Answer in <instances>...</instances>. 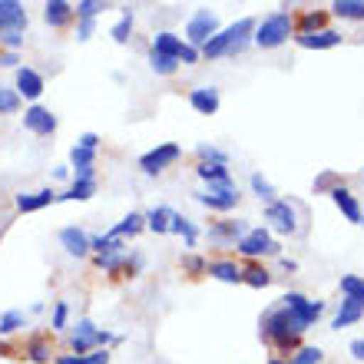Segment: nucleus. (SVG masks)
I'll return each mask as SVG.
<instances>
[{"label": "nucleus", "mask_w": 364, "mask_h": 364, "mask_svg": "<svg viewBox=\"0 0 364 364\" xmlns=\"http://www.w3.org/2000/svg\"><path fill=\"white\" fill-rule=\"evenodd\" d=\"M262 338L275 348V355L288 358V351L298 348L301 325H298L295 315H291L285 305H278V308H272V311H265V318H262Z\"/></svg>", "instance_id": "nucleus-1"}, {"label": "nucleus", "mask_w": 364, "mask_h": 364, "mask_svg": "<svg viewBox=\"0 0 364 364\" xmlns=\"http://www.w3.org/2000/svg\"><path fill=\"white\" fill-rule=\"evenodd\" d=\"M291 33H295V17H291L288 10H278V14H269V17L255 27V37L252 40H255V47H262V50H275V47H282Z\"/></svg>", "instance_id": "nucleus-2"}, {"label": "nucleus", "mask_w": 364, "mask_h": 364, "mask_svg": "<svg viewBox=\"0 0 364 364\" xmlns=\"http://www.w3.org/2000/svg\"><path fill=\"white\" fill-rule=\"evenodd\" d=\"M282 305L295 315V321L301 325V331L315 325L318 318H321V311H325V305H321V301H308V298L298 295V291H288V295L282 298Z\"/></svg>", "instance_id": "nucleus-3"}, {"label": "nucleus", "mask_w": 364, "mask_h": 364, "mask_svg": "<svg viewBox=\"0 0 364 364\" xmlns=\"http://www.w3.org/2000/svg\"><path fill=\"white\" fill-rule=\"evenodd\" d=\"M215 33H219V17H215V14H209V10L192 14L189 27H186V40H189V47H205Z\"/></svg>", "instance_id": "nucleus-4"}, {"label": "nucleus", "mask_w": 364, "mask_h": 364, "mask_svg": "<svg viewBox=\"0 0 364 364\" xmlns=\"http://www.w3.org/2000/svg\"><path fill=\"white\" fill-rule=\"evenodd\" d=\"M109 341H116V338L106 335V331H100L93 321H80L77 331H73L70 348H73V355H90L93 348H103V345H109Z\"/></svg>", "instance_id": "nucleus-5"}, {"label": "nucleus", "mask_w": 364, "mask_h": 364, "mask_svg": "<svg viewBox=\"0 0 364 364\" xmlns=\"http://www.w3.org/2000/svg\"><path fill=\"white\" fill-rule=\"evenodd\" d=\"M179 156H182V149L176 143H163V146H156V149H149V153L139 159V169H143L146 176H159V173H166Z\"/></svg>", "instance_id": "nucleus-6"}, {"label": "nucleus", "mask_w": 364, "mask_h": 364, "mask_svg": "<svg viewBox=\"0 0 364 364\" xmlns=\"http://www.w3.org/2000/svg\"><path fill=\"white\" fill-rule=\"evenodd\" d=\"M196 199L215 212H229L239 205L242 196H239V189H235V182H225V186H209V192H199Z\"/></svg>", "instance_id": "nucleus-7"}, {"label": "nucleus", "mask_w": 364, "mask_h": 364, "mask_svg": "<svg viewBox=\"0 0 364 364\" xmlns=\"http://www.w3.org/2000/svg\"><path fill=\"white\" fill-rule=\"evenodd\" d=\"M239 252L249 255V259H255V255H278V242H272L269 229H252L239 242Z\"/></svg>", "instance_id": "nucleus-8"}, {"label": "nucleus", "mask_w": 364, "mask_h": 364, "mask_svg": "<svg viewBox=\"0 0 364 364\" xmlns=\"http://www.w3.org/2000/svg\"><path fill=\"white\" fill-rule=\"evenodd\" d=\"M23 126L37 136H50V133H57V116L50 113L47 106H30L27 113H23Z\"/></svg>", "instance_id": "nucleus-9"}, {"label": "nucleus", "mask_w": 364, "mask_h": 364, "mask_svg": "<svg viewBox=\"0 0 364 364\" xmlns=\"http://www.w3.org/2000/svg\"><path fill=\"white\" fill-rule=\"evenodd\" d=\"M27 27V10L17 0H0V30L4 33H20Z\"/></svg>", "instance_id": "nucleus-10"}, {"label": "nucleus", "mask_w": 364, "mask_h": 364, "mask_svg": "<svg viewBox=\"0 0 364 364\" xmlns=\"http://www.w3.org/2000/svg\"><path fill=\"white\" fill-rule=\"evenodd\" d=\"M265 219H269L278 232H288V235H291V232L298 229V222H295V209H291L288 202H278V199H275V202L269 205V209H265Z\"/></svg>", "instance_id": "nucleus-11"}, {"label": "nucleus", "mask_w": 364, "mask_h": 364, "mask_svg": "<svg viewBox=\"0 0 364 364\" xmlns=\"http://www.w3.org/2000/svg\"><path fill=\"white\" fill-rule=\"evenodd\" d=\"M60 245H63L70 255H77V259L90 255V235L83 229H77V225H67V229L60 232Z\"/></svg>", "instance_id": "nucleus-12"}, {"label": "nucleus", "mask_w": 364, "mask_h": 364, "mask_svg": "<svg viewBox=\"0 0 364 364\" xmlns=\"http://www.w3.org/2000/svg\"><path fill=\"white\" fill-rule=\"evenodd\" d=\"M331 199H335V205L341 212H345V219L348 222H358V225H361V205H358V199H355V192L351 189H345V186H335V189H331Z\"/></svg>", "instance_id": "nucleus-13"}, {"label": "nucleus", "mask_w": 364, "mask_h": 364, "mask_svg": "<svg viewBox=\"0 0 364 364\" xmlns=\"http://www.w3.org/2000/svg\"><path fill=\"white\" fill-rule=\"evenodd\" d=\"M17 93L27 96V100H37V96L43 93V77H40L37 70L20 67L17 70Z\"/></svg>", "instance_id": "nucleus-14"}, {"label": "nucleus", "mask_w": 364, "mask_h": 364, "mask_svg": "<svg viewBox=\"0 0 364 364\" xmlns=\"http://www.w3.org/2000/svg\"><path fill=\"white\" fill-rule=\"evenodd\" d=\"M189 103H192V109H196V113L212 116L215 109H219V90H212V87L192 90V93H189Z\"/></svg>", "instance_id": "nucleus-15"}, {"label": "nucleus", "mask_w": 364, "mask_h": 364, "mask_svg": "<svg viewBox=\"0 0 364 364\" xmlns=\"http://www.w3.org/2000/svg\"><path fill=\"white\" fill-rule=\"evenodd\" d=\"M295 40H298V47H305V50H328L341 43V33L338 30H318V33H305V37H295Z\"/></svg>", "instance_id": "nucleus-16"}, {"label": "nucleus", "mask_w": 364, "mask_h": 364, "mask_svg": "<svg viewBox=\"0 0 364 364\" xmlns=\"http://www.w3.org/2000/svg\"><path fill=\"white\" fill-rule=\"evenodd\" d=\"M73 14H77V7L67 4V0H50L47 7H43V17H47L50 27H67L70 20H73Z\"/></svg>", "instance_id": "nucleus-17"}, {"label": "nucleus", "mask_w": 364, "mask_h": 364, "mask_svg": "<svg viewBox=\"0 0 364 364\" xmlns=\"http://www.w3.org/2000/svg\"><path fill=\"white\" fill-rule=\"evenodd\" d=\"M53 199H57V192H53V189L20 192V196H17V209L20 212H37V209H43V205H50Z\"/></svg>", "instance_id": "nucleus-18"}, {"label": "nucleus", "mask_w": 364, "mask_h": 364, "mask_svg": "<svg viewBox=\"0 0 364 364\" xmlns=\"http://www.w3.org/2000/svg\"><path fill=\"white\" fill-rule=\"evenodd\" d=\"M182 37H176V33H169V30H163V33H156L153 37V53H163V57H169V60H179V53H182Z\"/></svg>", "instance_id": "nucleus-19"}, {"label": "nucleus", "mask_w": 364, "mask_h": 364, "mask_svg": "<svg viewBox=\"0 0 364 364\" xmlns=\"http://www.w3.org/2000/svg\"><path fill=\"white\" fill-rule=\"evenodd\" d=\"M23 355H27L30 361H37V364H47L50 355H53V341H50V335H33L27 341V348H23Z\"/></svg>", "instance_id": "nucleus-20"}, {"label": "nucleus", "mask_w": 364, "mask_h": 364, "mask_svg": "<svg viewBox=\"0 0 364 364\" xmlns=\"http://www.w3.org/2000/svg\"><path fill=\"white\" fill-rule=\"evenodd\" d=\"M361 315H364V305H361V301H355V298H345V301H341V308H338L335 321H331V328L355 325V321H361Z\"/></svg>", "instance_id": "nucleus-21"}, {"label": "nucleus", "mask_w": 364, "mask_h": 364, "mask_svg": "<svg viewBox=\"0 0 364 364\" xmlns=\"http://www.w3.org/2000/svg\"><path fill=\"white\" fill-rule=\"evenodd\" d=\"M245 232H249V229H245V222L235 219V222H219V225H212L209 235L215 242H242V239H245Z\"/></svg>", "instance_id": "nucleus-22"}, {"label": "nucleus", "mask_w": 364, "mask_h": 364, "mask_svg": "<svg viewBox=\"0 0 364 364\" xmlns=\"http://www.w3.org/2000/svg\"><path fill=\"white\" fill-rule=\"evenodd\" d=\"M209 275L219 278V282H229V285H239V282H242V269H239V265H235L232 259L209 262Z\"/></svg>", "instance_id": "nucleus-23"}, {"label": "nucleus", "mask_w": 364, "mask_h": 364, "mask_svg": "<svg viewBox=\"0 0 364 364\" xmlns=\"http://www.w3.org/2000/svg\"><path fill=\"white\" fill-rule=\"evenodd\" d=\"M325 14L321 10H305L301 17H298V23H295V37H305V33H318V30H328L325 27Z\"/></svg>", "instance_id": "nucleus-24"}, {"label": "nucleus", "mask_w": 364, "mask_h": 364, "mask_svg": "<svg viewBox=\"0 0 364 364\" xmlns=\"http://www.w3.org/2000/svg\"><path fill=\"white\" fill-rule=\"evenodd\" d=\"M196 176H199L202 182H209V186H225V182H232L229 169L219 163H199L196 166Z\"/></svg>", "instance_id": "nucleus-25"}, {"label": "nucleus", "mask_w": 364, "mask_h": 364, "mask_svg": "<svg viewBox=\"0 0 364 364\" xmlns=\"http://www.w3.org/2000/svg\"><path fill=\"white\" fill-rule=\"evenodd\" d=\"M232 43H235V40H232V30H219V33H215V37L202 47V57H209V60L225 57V53L232 50Z\"/></svg>", "instance_id": "nucleus-26"}, {"label": "nucleus", "mask_w": 364, "mask_h": 364, "mask_svg": "<svg viewBox=\"0 0 364 364\" xmlns=\"http://www.w3.org/2000/svg\"><path fill=\"white\" fill-rule=\"evenodd\" d=\"M96 196V179H73V186H70L60 199H70V202H87Z\"/></svg>", "instance_id": "nucleus-27"}, {"label": "nucleus", "mask_w": 364, "mask_h": 364, "mask_svg": "<svg viewBox=\"0 0 364 364\" xmlns=\"http://www.w3.org/2000/svg\"><path fill=\"white\" fill-rule=\"evenodd\" d=\"M331 14L341 20H364V0H335Z\"/></svg>", "instance_id": "nucleus-28"}, {"label": "nucleus", "mask_w": 364, "mask_h": 364, "mask_svg": "<svg viewBox=\"0 0 364 364\" xmlns=\"http://www.w3.org/2000/svg\"><path fill=\"white\" fill-rule=\"evenodd\" d=\"M143 229H146V215H139V212H129V215H126V219L119 222V225H116L109 235H113V239H123V235H136V232H143Z\"/></svg>", "instance_id": "nucleus-29"}, {"label": "nucleus", "mask_w": 364, "mask_h": 364, "mask_svg": "<svg viewBox=\"0 0 364 364\" xmlns=\"http://www.w3.org/2000/svg\"><path fill=\"white\" fill-rule=\"evenodd\" d=\"M169 219H173V209L159 205V209H153L146 215V229H153L156 235H166V232H169Z\"/></svg>", "instance_id": "nucleus-30"}, {"label": "nucleus", "mask_w": 364, "mask_h": 364, "mask_svg": "<svg viewBox=\"0 0 364 364\" xmlns=\"http://www.w3.org/2000/svg\"><path fill=\"white\" fill-rule=\"evenodd\" d=\"M169 232H176V235H186V245H196V235H199V229L192 225L189 219H182L179 212H173V219H169Z\"/></svg>", "instance_id": "nucleus-31"}, {"label": "nucleus", "mask_w": 364, "mask_h": 364, "mask_svg": "<svg viewBox=\"0 0 364 364\" xmlns=\"http://www.w3.org/2000/svg\"><path fill=\"white\" fill-rule=\"evenodd\" d=\"M23 325H27V315H23L20 308L4 311V318H0V335H14V331H20Z\"/></svg>", "instance_id": "nucleus-32"}, {"label": "nucleus", "mask_w": 364, "mask_h": 364, "mask_svg": "<svg viewBox=\"0 0 364 364\" xmlns=\"http://www.w3.org/2000/svg\"><path fill=\"white\" fill-rule=\"evenodd\" d=\"M57 364H109V355L100 348L93 355H60Z\"/></svg>", "instance_id": "nucleus-33"}, {"label": "nucleus", "mask_w": 364, "mask_h": 364, "mask_svg": "<svg viewBox=\"0 0 364 364\" xmlns=\"http://www.w3.org/2000/svg\"><path fill=\"white\" fill-rule=\"evenodd\" d=\"M242 282L252 288H265V285H272V275L262 265H249V269H242Z\"/></svg>", "instance_id": "nucleus-34"}, {"label": "nucleus", "mask_w": 364, "mask_h": 364, "mask_svg": "<svg viewBox=\"0 0 364 364\" xmlns=\"http://www.w3.org/2000/svg\"><path fill=\"white\" fill-rule=\"evenodd\" d=\"M341 291H345V298H355V301H361L364 305V278L341 275Z\"/></svg>", "instance_id": "nucleus-35"}, {"label": "nucleus", "mask_w": 364, "mask_h": 364, "mask_svg": "<svg viewBox=\"0 0 364 364\" xmlns=\"http://www.w3.org/2000/svg\"><path fill=\"white\" fill-rule=\"evenodd\" d=\"M20 109V93L17 90L0 87V116H14Z\"/></svg>", "instance_id": "nucleus-36"}, {"label": "nucleus", "mask_w": 364, "mask_h": 364, "mask_svg": "<svg viewBox=\"0 0 364 364\" xmlns=\"http://www.w3.org/2000/svg\"><path fill=\"white\" fill-rule=\"evenodd\" d=\"M252 192H255V196H259V199H265L272 205V202H275V189H272V182L265 179V176L262 173H252Z\"/></svg>", "instance_id": "nucleus-37"}, {"label": "nucleus", "mask_w": 364, "mask_h": 364, "mask_svg": "<svg viewBox=\"0 0 364 364\" xmlns=\"http://www.w3.org/2000/svg\"><path fill=\"white\" fill-rule=\"evenodd\" d=\"M149 67H153V73L169 77V73H176V70H179V60H169V57H163V53H149Z\"/></svg>", "instance_id": "nucleus-38"}, {"label": "nucleus", "mask_w": 364, "mask_h": 364, "mask_svg": "<svg viewBox=\"0 0 364 364\" xmlns=\"http://www.w3.org/2000/svg\"><path fill=\"white\" fill-rule=\"evenodd\" d=\"M93 159H96L93 149H83V146H73V149H70V163L77 166V169H90Z\"/></svg>", "instance_id": "nucleus-39"}, {"label": "nucleus", "mask_w": 364, "mask_h": 364, "mask_svg": "<svg viewBox=\"0 0 364 364\" xmlns=\"http://www.w3.org/2000/svg\"><path fill=\"white\" fill-rule=\"evenodd\" d=\"M129 33H133V14L126 10L123 17H119V23L113 27V40H116V43H126V40H129Z\"/></svg>", "instance_id": "nucleus-40"}, {"label": "nucleus", "mask_w": 364, "mask_h": 364, "mask_svg": "<svg viewBox=\"0 0 364 364\" xmlns=\"http://www.w3.org/2000/svg\"><path fill=\"white\" fill-rule=\"evenodd\" d=\"M199 159H202V163H219V166L229 163V156L222 153V149H215V146H205V143L199 146Z\"/></svg>", "instance_id": "nucleus-41"}, {"label": "nucleus", "mask_w": 364, "mask_h": 364, "mask_svg": "<svg viewBox=\"0 0 364 364\" xmlns=\"http://www.w3.org/2000/svg\"><path fill=\"white\" fill-rule=\"evenodd\" d=\"M182 269L189 272V275H205V272H209V262L199 259V255H186V259H182Z\"/></svg>", "instance_id": "nucleus-42"}, {"label": "nucleus", "mask_w": 364, "mask_h": 364, "mask_svg": "<svg viewBox=\"0 0 364 364\" xmlns=\"http://www.w3.org/2000/svg\"><path fill=\"white\" fill-rule=\"evenodd\" d=\"M100 10H103V4H100V0H80V4H77V17L80 20H93Z\"/></svg>", "instance_id": "nucleus-43"}, {"label": "nucleus", "mask_w": 364, "mask_h": 364, "mask_svg": "<svg viewBox=\"0 0 364 364\" xmlns=\"http://www.w3.org/2000/svg\"><path fill=\"white\" fill-rule=\"evenodd\" d=\"M321 358H325V355H321L318 348H301V351H298V355L291 358V361H288V364H318V361H321Z\"/></svg>", "instance_id": "nucleus-44"}, {"label": "nucleus", "mask_w": 364, "mask_h": 364, "mask_svg": "<svg viewBox=\"0 0 364 364\" xmlns=\"http://www.w3.org/2000/svg\"><path fill=\"white\" fill-rule=\"evenodd\" d=\"M67 318H70V305L67 301H57V308H53V328H67Z\"/></svg>", "instance_id": "nucleus-45"}, {"label": "nucleus", "mask_w": 364, "mask_h": 364, "mask_svg": "<svg viewBox=\"0 0 364 364\" xmlns=\"http://www.w3.org/2000/svg\"><path fill=\"white\" fill-rule=\"evenodd\" d=\"M77 146H83V149H93V153H96V146H100V136H96V133H83V136L77 139Z\"/></svg>", "instance_id": "nucleus-46"}, {"label": "nucleus", "mask_w": 364, "mask_h": 364, "mask_svg": "<svg viewBox=\"0 0 364 364\" xmlns=\"http://www.w3.org/2000/svg\"><path fill=\"white\" fill-rule=\"evenodd\" d=\"M179 60H182V63H199V50L186 43V47H182V53H179Z\"/></svg>", "instance_id": "nucleus-47"}, {"label": "nucleus", "mask_w": 364, "mask_h": 364, "mask_svg": "<svg viewBox=\"0 0 364 364\" xmlns=\"http://www.w3.org/2000/svg\"><path fill=\"white\" fill-rule=\"evenodd\" d=\"M335 179H338L335 173H325V176H318V179H315V192L328 189V186H335Z\"/></svg>", "instance_id": "nucleus-48"}, {"label": "nucleus", "mask_w": 364, "mask_h": 364, "mask_svg": "<svg viewBox=\"0 0 364 364\" xmlns=\"http://www.w3.org/2000/svg\"><path fill=\"white\" fill-rule=\"evenodd\" d=\"M0 40H4V47H10V50H17L20 43H23V37H20V33H0Z\"/></svg>", "instance_id": "nucleus-49"}, {"label": "nucleus", "mask_w": 364, "mask_h": 364, "mask_svg": "<svg viewBox=\"0 0 364 364\" xmlns=\"http://www.w3.org/2000/svg\"><path fill=\"white\" fill-rule=\"evenodd\" d=\"M93 33V20H80V30H77V40H90Z\"/></svg>", "instance_id": "nucleus-50"}, {"label": "nucleus", "mask_w": 364, "mask_h": 364, "mask_svg": "<svg viewBox=\"0 0 364 364\" xmlns=\"http://www.w3.org/2000/svg\"><path fill=\"white\" fill-rule=\"evenodd\" d=\"M351 355H355L358 361H364V338H358V341H351Z\"/></svg>", "instance_id": "nucleus-51"}, {"label": "nucleus", "mask_w": 364, "mask_h": 364, "mask_svg": "<svg viewBox=\"0 0 364 364\" xmlns=\"http://www.w3.org/2000/svg\"><path fill=\"white\" fill-rule=\"evenodd\" d=\"M17 63V53H0V67H14Z\"/></svg>", "instance_id": "nucleus-52"}, {"label": "nucleus", "mask_w": 364, "mask_h": 364, "mask_svg": "<svg viewBox=\"0 0 364 364\" xmlns=\"http://www.w3.org/2000/svg\"><path fill=\"white\" fill-rule=\"evenodd\" d=\"M77 179H96V176H93V166H90V169H77Z\"/></svg>", "instance_id": "nucleus-53"}, {"label": "nucleus", "mask_w": 364, "mask_h": 364, "mask_svg": "<svg viewBox=\"0 0 364 364\" xmlns=\"http://www.w3.org/2000/svg\"><path fill=\"white\" fill-rule=\"evenodd\" d=\"M269 364H288V361H285V358H272Z\"/></svg>", "instance_id": "nucleus-54"}, {"label": "nucleus", "mask_w": 364, "mask_h": 364, "mask_svg": "<svg viewBox=\"0 0 364 364\" xmlns=\"http://www.w3.org/2000/svg\"><path fill=\"white\" fill-rule=\"evenodd\" d=\"M361 225H364V215H361Z\"/></svg>", "instance_id": "nucleus-55"}]
</instances>
